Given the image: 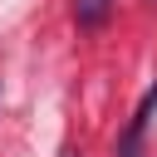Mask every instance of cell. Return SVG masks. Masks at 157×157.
Here are the masks:
<instances>
[{
	"mask_svg": "<svg viewBox=\"0 0 157 157\" xmlns=\"http://www.w3.org/2000/svg\"><path fill=\"white\" fill-rule=\"evenodd\" d=\"M152 108H157V88H147V93H142V103H137V113H132L128 132L118 137V157H142V132H147V118H152Z\"/></svg>",
	"mask_w": 157,
	"mask_h": 157,
	"instance_id": "6da1fadb",
	"label": "cell"
},
{
	"mask_svg": "<svg viewBox=\"0 0 157 157\" xmlns=\"http://www.w3.org/2000/svg\"><path fill=\"white\" fill-rule=\"evenodd\" d=\"M108 10H113V0H74V20L83 29H98L108 20Z\"/></svg>",
	"mask_w": 157,
	"mask_h": 157,
	"instance_id": "7a4b0ae2",
	"label": "cell"
}]
</instances>
